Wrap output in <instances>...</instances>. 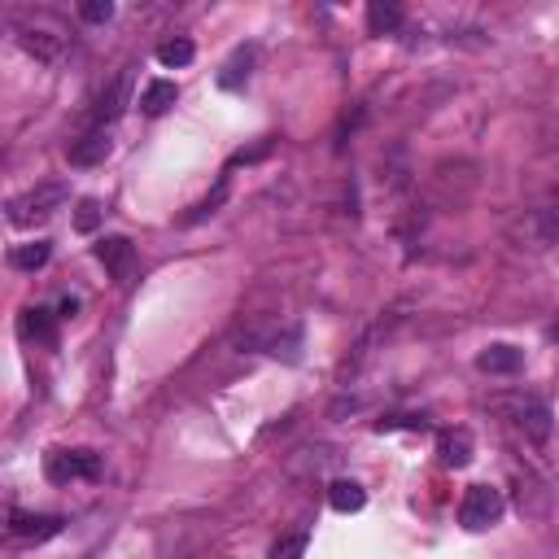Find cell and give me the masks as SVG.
<instances>
[{"instance_id": "obj_17", "label": "cell", "mask_w": 559, "mask_h": 559, "mask_svg": "<svg viewBox=\"0 0 559 559\" xmlns=\"http://www.w3.org/2000/svg\"><path fill=\"white\" fill-rule=\"evenodd\" d=\"M249 66H254V49H249V44H245V49H236L232 57H228V66H223V75H219V88H241V83L249 79Z\"/></svg>"}, {"instance_id": "obj_3", "label": "cell", "mask_w": 559, "mask_h": 559, "mask_svg": "<svg viewBox=\"0 0 559 559\" xmlns=\"http://www.w3.org/2000/svg\"><path fill=\"white\" fill-rule=\"evenodd\" d=\"M66 197H70V188H66V184L31 188V193H22V197L9 201V223H14V228H31V223L53 219V214L66 206Z\"/></svg>"}, {"instance_id": "obj_22", "label": "cell", "mask_w": 559, "mask_h": 559, "mask_svg": "<svg viewBox=\"0 0 559 559\" xmlns=\"http://www.w3.org/2000/svg\"><path fill=\"white\" fill-rule=\"evenodd\" d=\"M79 18H83V22H110V18H114V5H110V0H83V5H79Z\"/></svg>"}, {"instance_id": "obj_1", "label": "cell", "mask_w": 559, "mask_h": 559, "mask_svg": "<svg viewBox=\"0 0 559 559\" xmlns=\"http://www.w3.org/2000/svg\"><path fill=\"white\" fill-rule=\"evenodd\" d=\"M9 31H14V40L44 66H57L66 57V49H70L66 27L57 18H49V14H14L9 18Z\"/></svg>"}, {"instance_id": "obj_19", "label": "cell", "mask_w": 559, "mask_h": 559, "mask_svg": "<svg viewBox=\"0 0 559 559\" xmlns=\"http://www.w3.org/2000/svg\"><path fill=\"white\" fill-rule=\"evenodd\" d=\"M529 228H533V241L538 245H559V210H538L529 219Z\"/></svg>"}, {"instance_id": "obj_10", "label": "cell", "mask_w": 559, "mask_h": 559, "mask_svg": "<svg viewBox=\"0 0 559 559\" xmlns=\"http://www.w3.org/2000/svg\"><path fill=\"white\" fill-rule=\"evenodd\" d=\"M114 153L110 132H83L79 140H70V166H101Z\"/></svg>"}, {"instance_id": "obj_13", "label": "cell", "mask_w": 559, "mask_h": 559, "mask_svg": "<svg viewBox=\"0 0 559 559\" xmlns=\"http://www.w3.org/2000/svg\"><path fill=\"white\" fill-rule=\"evenodd\" d=\"M328 503H332V511H341V516H354V511L367 507V490L359 481H332L328 485Z\"/></svg>"}, {"instance_id": "obj_8", "label": "cell", "mask_w": 559, "mask_h": 559, "mask_svg": "<svg viewBox=\"0 0 559 559\" xmlns=\"http://www.w3.org/2000/svg\"><path fill=\"white\" fill-rule=\"evenodd\" d=\"M57 319L62 315H53L49 306H27L18 319V332L27 341H35V346H57Z\"/></svg>"}, {"instance_id": "obj_21", "label": "cell", "mask_w": 559, "mask_h": 559, "mask_svg": "<svg viewBox=\"0 0 559 559\" xmlns=\"http://www.w3.org/2000/svg\"><path fill=\"white\" fill-rule=\"evenodd\" d=\"M223 197H228V175H223V180H219V188H214V193H210L206 201H201V206H197L193 214H188L184 223H201V219H206V214H214V210L223 206Z\"/></svg>"}, {"instance_id": "obj_11", "label": "cell", "mask_w": 559, "mask_h": 559, "mask_svg": "<svg viewBox=\"0 0 559 559\" xmlns=\"http://www.w3.org/2000/svg\"><path fill=\"white\" fill-rule=\"evenodd\" d=\"M520 367H525V354H520L516 346H485L481 354H477V372H485V376H516Z\"/></svg>"}, {"instance_id": "obj_23", "label": "cell", "mask_w": 559, "mask_h": 559, "mask_svg": "<svg viewBox=\"0 0 559 559\" xmlns=\"http://www.w3.org/2000/svg\"><path fill=\"white\" fill-rule=\"evenodd\" d=\"M302 551H306V538L297 533V538H284L276 551H271V559H302Z\"/></svg>"}, {"instance_id": "obj_18", "label": "cell", "mask_w": 559, "mask_h": 559, "mask_svg": "<svg viewBox=\"0 0 559 559\" xmlns=\"http://www.w3.org/2000/svg\"><path fill=\"white\" fill-rule=\"evenodd\" d=\"M367 27H372V35H389L402 27V5H380V0H372L367 5Z\"/></svg>"}, {"instance_id": "obj_15", "label": "cell", "mask_w": 559, "mask_h": 559, "mask_svg": "<svg viewBox=\"0 0 559 559\" xmlns=\"http://www.w3.org/2000/svg\"><path fill=\"white\" fill-rule=\"evenodd\" d=\"M437 455H442L446 468H463V463L472 459V433H468V428L442 433V442H437Z\"/></svg>"}, {"instance_id": "obj_9", "label": "cell", "mask_w": 559, "mask_h": 559, "mask_svg": "<svg viewBox=\"0 0 559 559\" xmlns=\"http://www.w3.org/2000/svg\"><path fill=\"white\" fill-rule=\"evenodd\" d=\"M516 424L525 428L533 442H546V437H551V407H546L542 398L520 394V398H516Z\"/></svg>"}, {"instance_id": "obj_14", "label": "cell", "mask_w": 559, "mask_h": 559, "mask_svg": "<svg viewBox=\"0 0 559 559\" xmlns=\"http://www.w3.org/2000/svg\"><path fill=\"white\" fill-rule=\"evenodd\" d=\"M49 258H53L49 241H22V245L9 249V267H14V271H40Z\"/></svg>"}, {"instance_id": "obj_5", "label": "cell", "mask_w": 559, "mask_h": 559, "mask_svg": "<svg viewBox=\"0 0 559 559\" xmlns=\"http://www.w3.org/2000/svg\"><path fill=\"white\" fill-rule=\"evenodd\" d=\"M62 529H66L62 516H44V511H22V507L9 511V533H14L18 542H49Z\"/></svg>"}, {"instance_id": "obj_2", "label": "cell", "mask_w": 559, "mask_h": 559, "mask_svg": "<svg viewBox=\"0 0 559 559\" xmlns=\"http://www.w3.org/2000/svg\"><path fill=\"white\" fill-rule=\"evenodd\" d=\"M44 477H49L53 485H70V481H97L101 477V455L97 450H66V446H57L44 455Z\"/></svg>"}, {"instance_id": "obj_12", "label": "cell", "mask_w": 559, "mask_h": 559, "mask_svg": "<svg viewBox=\"0 0 559 559\" xmlns=\"http://www.w3.org/2000/svg\"><path fill=\"white\" fill-rule=\"evenodd\" d=\"M175 101H180V83L175 79H149L145 92H140V110H145L149 118H162Z\"/></svg>"}, {"instance_id": "obj_16", "label": "cell", "mask_w": 559, "mask_h": 559, "mask_svg": "<svg viewBox=\"0 0 559 559\" xmlns=\"http://www.w3.org/2000/svg\"><path fill=\"white\" fill-rule=\"evenodd\" d=\"M197 57V44L188 40V35H175V40H166V44H158V62L166 66V70H184L188 62Z\"/></svg>"}, {"instance_id": "obj_4", "label": "cell", "mask_w": 559, "mask_h": 559, "mask_svg": "<svg viewBox=\"0 0 559 559\" xmlns=\"http://www.w3.org/2000/svg\"><path fill=\"white\" fill-rule=\"evenodd\" d=\"M503 511H507L503 490H494V485H472V490L463 494V503H459V525L472 529V533L494 529L498 520H503Z\"/></svg>"}, {"instance_id": "obj_6", "label": "cell", "mask_w": 559, "mask_h": 559, "mask_svg": "<svg viewBox=\"0 0 559 559\" xmlns=\"http://www.w3.org/2000/svg\"><path fill=\"white\" fill-rule=\"evenodd\" d=\"M127 83H132V75H118L97 97V105L88 110V132H110L118 123V114H123V105H127Z\"/></svg>"}, {"instance_id": "obj_20", "label": "cell", "mask_w": 559, "mask_h": 559, "mask_svg": "<svg viewBox=\"0 0 559 559\" xmlns=\"http://www.w3.org/2000/svg\"><path fill=\"white\" fill-rule=\"evenodd\" d=\"M101 219H105V210H101V201H97V197H83L79 206H75V232L92 236V232L101 228Z\"/></svg>"}, {"instance_id": "obj_24", "label": "cell", "mask_w": 559, "mask_h": 559, "mask_svg": "<svg viewBox=\"0 0 559 559\" xmlns=\"http://www.w3.org/2000/svg\"><path fill=\"white\" fill-rule=\"evenodd\" d=\"M376 428H380V433H385V428H428V420H415V415H398V420H380Z\"/></svg>"}, {"instance_id": "obj_25", "label": "cell", "mask_w": 559, "mask_h": 559, "mask_svg": "<svg viewBox=\"0 0 559 559\" xmlns=\"http://www.w3.org/2000/svg\"><path fill=\"white\" fill-rule=\"evenodd\" d=\"M75 311H79V302H75V297H66V302H62V319H75Z\"/></svg>"}, {"instance_id": "obj_7", "label": "cell", "mask_w": 559, "mask_h": 559, "mask_svg": "<svg viewBox=\"0 0 559 559\" xmlns=\"http://www.w3.org/2000/svg\"><path fill=\"white\" fill-rule=\"evenodd\" d=\"M97 263L110 271L118 284H127L132 280V271H136V249H132L127 236H105V241L97 245Z\"/></svg>"}]
</instances>
